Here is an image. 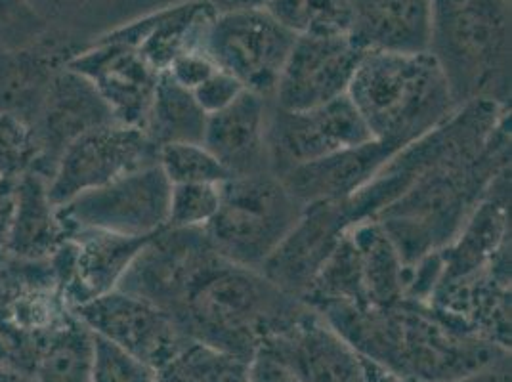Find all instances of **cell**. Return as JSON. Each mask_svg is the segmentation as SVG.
<instances>
[{"label":"cell","instance_id":"6da1fadb","mask_svg":"<svg viewBox=\"0 0 512 382\" xmlns=\"http://www.w3.org/2000/svg\"><path fill=\"white\" fill-rule=\"evenodd\" d=\"M411 180L373 220L407 268L459 235L495 180L511 169V106L476 100L398 151Z\"/></svg>","mask_w":512,"mask_h":382},{"label":"cell","instance_id":"7a4b0ae2","mask_svg":"<svg viewBox=\"0 0 512 382\" xmlns=\"http://www.w3.org/2000/svg\"><path fill=\"white\" fill-rule=\"evenodd\" d=\"M320 316L356 354L379 361L413 382L455 381L511 358V350L457 329L425 302L335 306Z\"/></svg>","mask_w":512,"mask_h":382},{"label":"cell","instance_id":"3957f363","mask_svg":"<svg viewBox=\"0 0 512 382\" xmlns=\"http://www.w3.org/2000/svg\"><path fill=\"white\" fill-rule=\"evenodd\" d=\"M304 310L300 298L260 270L234 264L214 249L167 314L192 342L249 361Z\"/></svg>","mask_w":512,"mask_h":382},{"label":"cell","instance_id":"277c9868","mask_svg":"<svg viewBox=\"0 0 512 382\" xmlns=\"http://www.w3.org/2000/svg\"><path fill=\"white\" fill-rule=\"evenodd\" d=\"M371 138L402 151L459 109L438 60L425 52L367 50L348 88Z\"/></svg>","mask_w":512,"mask_h":382},{"label":"cell","instance_id":"5b68a950","mask_svg":"<svg viewBox=\"0 0 512 382\" xmlns=\"http://www.w3.org/2000/svg\"><path fill=\"white\" fill-rule=\"evenodd\" d=\"M511 0H432L428 52L442 65L457 106H511Z\"/></svg>","mask_w":512,"mask_h":382},{"label":"cell","instance_id":"8992f818","mask_svg":"<svg viewBox=\"0 0 512 382\" xmlns=\"http://www.w3.org/2000/svg\"><path fill=\"white\" fill-rule=\"evenodd\" d=\"M302 209L274 172L234 176L220 184V205L205 232L224 258L262 270L295 228Z\"/></svg>","mask_w":512,"mask_h":382},{"label":"cell","instance_id":"52a82bcc","mask_svg":"<svg viewBox=\"0 0 512 382\" xmlns=\"http://www.w3.org/2000/svg\"><path fill=\"white\" fill-rule=\"evenodd\" d=\"M171 182L159 163L134 170L102 188L86 191L58 207L69 230H94L123 237H151L169 224Z\"/></svg>","mask_w":512,"mask_h":382},{"label":"cell","instance_id":"ba28073f","mask_svg":"<svg viewBox=\"0 0 512 382\" xmlns=\"http://www.w3.org/2000/svg\"><path fill=\"white\" fill-rule=\"evenodd\" d=\"M295 41L266 8L239 10L214 14L203 52L245 90L272 98Z\"/></svg>","mask_w":512,"mask_h":382},{"label":"cell","instance_id":"9c48e42d","mask_svg":"<svg viewBox=\"0 0 512 382\" xmlns=\"http://www.w3.org/2000/svg\"><path fill=\"white\" fill-rule=\"evenodd\" d=\"M159 148L142 128L109 123L77 138L65 149L48 180L54 207H62L86 191L157 163Z\"/></svg>","mask_w":512,"mask_h":382},{"label":"cell","instance_id":"30bf717a","mask_svg":"<svg viewBox=\"0 0 512 382\" xmlns=\"http://www.w3.org/2000/svg\"><path fill=\"white\" fill-rule=\"evenodd\" d=\"M369 140L373 138L348 94L306 111L281 109L274 102L270 107L268 151L276 176Z\"/></svg>","mask_w":512,"mask_h":382},{"label":"cell","instance_id":"8fae6325","mask_svg":"<svg viewBox=\"0 0 512 382\" xmlns=\"http://www.w3.org/2000/svg\"><path fill=\"white\" fill-rule=\"evenodd\" d=\"M73 312L94 335L119 344L155 371L171 365L192 344L167 312L119 289Z\"/></svg>","mask_w":512,"mask_h":382},{"label":"cell","instance_id":"7c38bea8","mask_svg":"<svg viewBox=\"0 0 512 382\" xmlns=\"http://www.w3.org/2000/svg\"><path fill=\"white\" fill-rule=\"evenodd\" d=\"M148 239L69 230L60 249L50 256L56 289L65 306L73 310L115 291Z\"/></svg>","mask_w":512,"mask_h":382},{"label":"cell","instance_id":"4fadbf2b","mask_svg":"<svg viewBox=\"0 0 512 382\" xmlns=\"http://www.w3.org/2000/svg\"><path fill=\"white\" fill-rule=\"evenodd\" d=\"M363 54L350 37L297 39L272 102L281 109L306 111L346 96Z\"/></svg>","mask_w":512,"mask_h":382},{"label":"cell","instance_id":"5bb4252c","mask_svg":"<svg viewBox=\"0 0 512 382\" xmlns=\"http://www.w3.org/2000/svg\"><path fill=\"white\" fill-rule=\"evenodd\" d=\"M65 65L96 88L117 123L144 127L161 73L134 48L98 37Z\"/></svg>","mask_w":512,"mask_h":382},{"label":"cell","instance_id":"9a60e30c","mask_svg":"<svg viewBox=\"0 0 512 382\" xmlns=\"http://www.w3.org/2000/svg\"><path fill=\"white\" fill-rule=\"evenodd\" d=\"M117 123L96 88L83 75L60 67L33 121L41 148L39 174L50 180L62 153L94 128Z\"/></svg>","mask_w":512,"mask_h":382},{"label":"cell","instance_id":"2e32d148","mask_svg":"<svg viewBox=\"0 0 512 382\" xmlns=\"http://www.w3.org/2000/svg\"><path fill=\"white\" fill-rule=\"evenodd\" d=\"M348 228L352 224L342 201L306 205L295 228L260 272L285 293L302 298Z\"/></svg>","mask_w":512,"mask_h":382},{"label":"cell","instance_id":"e0dca14e","mask_svg":"<svg viewBox=\"0 0 512 382\" xmlns=\"http://www.w3.org/2000/svg\"><path fill=\"white\" fill-rule=\"evenodd\" d=\"M260 348L285 361L299 382H362L356 350L310 306Z\"/></svg>","mask_w":512,"mask_h":382},{"label":"cell","instance_id":"ac0fdd59","mask_svg":"<svg viewBox=\"0 0 512 382\" xmlns=\"http://www.w3.org/2000/svg\"><path fill=\"white\" fill-rule=\"evenodd\" d=\"M214 14L205 0H178L100 37L128 44L155 71L163 73L182 54L203 50Z\"/></svg>","mask_w":512,"mask_h":382},{"label":"cell","instance_id":"d6986e66","mask_svg":"<svg viewBox=\"0 0 512 382\" xmlns=\"http://www.w3.org/2000/svg\"><path fill=\"white\" fill-rule=\"evenodd\" d=\"M272 98L251 90L222 111L209 115L203 146L234 176L272 172L268 151V119Z\"/></svg>","mask_w":512,"mask_h":382},{"label":"cell","instance_id":"ffe728a7","mask_svg":"<svg viewBox=\"0 0 512 382\" xmlns=\"http://www.w3.org/2000/svg\"><path fill=\"white\" fill-rule=\"evenodd\" d=\"M396 153L398 149L392 146L369 140L289 170L279 178L302 207L321 201H344L362 190Z\"/></svg>","mask_w":512,"mask_h":382},{"label":"cell","instance_id":"44dd1931","mask_svg":"<svg viewBox=\"0 0 512 382\" xmlns=\"http://www.w3.org/2000/svg\"><path fill=\"white\" fill-rule=\"evenodd\" d=\"M350 39L367 50L425 52L430 44L432 0H352Z\"/></svg>","mask_w":512,"mask_h":382},{"label":"cell","instance_id":"7402d4cb","mask_svg":"<svg viewBox=\"0 0 512 382\" xmlns=\"http://www.w3.org/2000/svg\"><path fill=\"white\" fill-rule=\"evenodd\" d=\"M64 224L58 207L50 201L48 180L39 172H29L18 180L16 209L4 241L8 256L22 260H48L64 243Z\"/></svg>","mask_w":512,"mask_h":382},{"label":"cell","instance_id":"603a6c76","mask_svg":"<svg viewBox=\"0 0 512 382\" xmlns=\"http://www.w3.org/2000/svg\"><path fill=\"white\" fill-rule=\"evenodd\" d=\"M39 44L0 50V111L14 113L31 125L56 71L77 54L69 46L41 50Z\"/></svg>","mask_w":512,"mask_h":382},{"label":"cell","instance_id":"cb8c5ba5","mask_svg":"<svg viewBox=\"0 0 512 382\" xmlns=\"http://www.w3.org/2000/svg\"><path fill=\"white\" fill-rule=\"evenodd\" d=\"M362 270L365 306H392L406 300L409 268L383 226L375 220H363L348 228Z\"/></svg>","mask_w":512,"mask_h":382},{"label":"cell","instance_id":"d4e9b609","mask_svg":"<svg viewBox=\"0 0 512 382\" xmlns=\"http://www.w3.org/2000/svg\"><path fill=\"white\" fill-rule=\"evenodd\" d=\"M207 119L209 115L197 104L192 90L178 85L163 71L142 130L157 148L169 144H201Z\"/></svg>","mask_w":512,"mask_h":382},{"label":"cell","instance_id":"484cf974","mask_svg":"<svg viewBox=\"0 0 512 382\" xmlns=\"http://www.w3.org/2000/svg\"><path fill=\"white\" fill-rule=\"evenodd\" d=\"M94 333L71 310L50 333L33 382H92Z\"/></svg>","mask_w":512,"mask_h":382},{"label":"cell","instance_id":"4316f807","mask_svg":"<svg viewBox=\"0 0 512 382\" xmlns=\"http://www.w3.org/2000/svg\"><path fill=\"white\" fill-rule=\"evenodd\" d=\"M266 10L297 39H342L352 35V0H270Z\"/></svg>","mask_w":512,"mask_h":382},{"label":"cell","instance_id":"83f0119b","mask_svg":"<svg viewBox=\"0 0 512 382\" xmlns=\"http://www.w3.org/2000/svg\"><path fill=\"white\" fill-rule=\"evenodd\" d=\"M157 163L171 186L176 184H224L228 170L203 144H169L159 148Z\"/></svg>","mask_w":512,"mask_h":382},{"label":"cell","instance_id":"f1b7e54d","mask_svg":"<svg viewBox=\"0 0 512 382\" xmlns=\"http://www.w3.org/2000/svg\"><path fill=\"white\" fill-rule=\"evenodd\" d=\"M41 148L35 128L14 113L0 111V176L20 180L29 172H39Z\"/></svg>","mask_w":512,"mask_h":382},{"label":"cell","instance_id":"f546056e","mask_svg":"<svg viewBox=\"0 0 512 382\" xmlns=\"http://www.w3.org/2000/svg\"><path fill=\"white\" fill-rule=\"evenodd\" d=\"M220 205V184L171 186L167 228H205Z\"/></svg>","mask_w":512,"mask_h":382},{"label":"cell","instance_id":"4dcf8cb0","mask_svg":"<svg viewBox=\"0 0 512 382\" xmlns=\"http://www.w3.org/2000/svg\"><path fill=\"white\" fill-rule=\"evenodd\" d=\"M176 360L195 382H251L249 361L205 344L192 342Z\"/></svg>","mask_w":512,"mask_h":382},{"label":"cell","instance_id":"1f68e13d","mask_svg":"<svg viewBox=\"0 0 512 382\" xmlns=\"http://www.w3.org/2000/svg\"><path fill=\"white\" fill-rule=\"evenodd\" d=\"M157 371L119 344L94 335L92 382H155Z\"/></svg>","mask_w":512,"mask_h":382},{"label":"cell","instance_id":"d6a6232c","mask_svg":"<svg viewBox=\"0 0 512 382\" xmlns=\"http://www.w3.org/2000/svg\"><path fill=\"white\" fill-rule=\"evenodd\" d=\"M50 333L27 331L0 316V367L31 377Z\"/></svg>","mask_w":512,"mask_h":382},{"label":"cell","instance_id":"836d02e7","mask_svg":"<svg viewBox=\"0 0 512 382\" xmlns=\"http://www.w3.org/2000/svg\"><path fill=\"white\" fill-rule=\"evenodd\" d=\"M43 33V22L27 0H0V50L33 46Z\"/></svg>","mask_w":512,"mask_h":382},{"label":"cell","instance_id":"e575fe53","mask_svg":"<svg viewBox=\"0 0 512 382\" xmlns=\"http://www.w3.org/2000/svg\"><path fill=\"white\" fill-rule=\"evenodd\" d=\"M192 92L201 109L207 115H213L230 106L235 98L241 96V92H245V88L239 85L232 75L216 69L205 83H201Z\"/></svg>","mask_w":512,"mask_h":382},{"label":"cell","instance_id":"d590c367","mask_svg":"<svg viewBox=\"0 0 512 382\" xmlns=\"http://www.w3.org/2000/svg\"><path fill=\"white\" fill-rule=\"evenodd\" d=\"M214 71H216V65L203 50H192L176 58L165 73H169L178 85L188 90H195L201 83H205Z\"/></svg>","mask_w":512,"mask_h":382},{"label":"cell","instance_id":"8d00e7d4","mask_svg":"<svg viewBox=\"0 0 512 382\" xmlns=\"http://www.w3.org/2000/svg\"><path fill=\"white\" fill-rule=\"evenodd\" d=\"M249 377L251 382H299L285 361L264 348H258L249 360Z\"/></svg>","mask_w":512,"mask_h":382},{"label":"cell","instance_id":"74e56055","mask_svg":"<svg viewBox=\"0 0 512 382\" xmlns=\"http://www.w3.org/2000/svg\"><path fill=\"white\" fill-rule=\"evenodd\" d=\"M16 186L18 180L0 176V245H4L16 209Z\"/></svg>","mask_w":512,"mask_h":382},{"label":"cell","instance_id":"f35d334b","mask_svg":"<svg viewBox=\"0 0 512 382\" xmlns=\"http://www.w3.org/2000/svg\"><path fill=\"white\" fill-rule=\"evenodd\" d=\"M360 367H362V382H413L404 375H400L398 371L365 356H360Z\"/></svg>","mask_w":512,"mask_h":382},{"label":"cell","instance_id":"ab89813d","mask_svg":"<svg viewBox=\"0 0 512 382\" xmlns=\"http://www.w3.org/2000/svg\"><path fill=\"white\" fill-rule=\"evenodd\" d=\"M449 382H511V360L493 363V365L486 367V369H480V371H476L472 375Z\"/></svg>","mask_w":512,"mask_h":382},{"label":"cell","instance_id":"60d3db41","mask_svg":"<svg viewBox=\"0 0 512 382\" xmlns=\"http://www.w3.org/2000/svg\"><path fill=\"white\" fill-rule=\"evenodd\" d=\"M216 14L239 12V10H260L266 8L270 0H205Z\"/></svg>","mask_w":512,"mask_h":382},{"label":"cell","instance_id":"b9f144b4","mask_svg":"<svg viewBox=\"0 0 512 382\" xmlns=\"http://www.w3.org/2000/svg\"><path fill=\"white\" fill-rule=\"evenodd\" d=\"M155 382H195V379L178 363V360H174L171 365L157 371Z\"/></svg>","mask_w":512,"mask_h":382},{"label":"cell","instance_id":"7bdbcfd3","mask_svg":"<svg viewBox=\"0 0 512 382\" xmlns=\"http://www.w3.org/2000/svg\"><path fill=\"white\" fill-rule=\"evenodd\" d=\"M0 382H33L29 375H22V373H14L8 369L0 367Z\"/></svg>","mask_w":512,"mask_h":382},{"label":"cell","instance_id":"ee69618b","mask_svg":"<svg viewBox=\"0 0 512 382\" xmlns=\"http://www.w3.org/2000/svg\"><path fill=\"white\" fill-rule=\"evenodd\" d=\"M6 256H8V253H6V249H4V245H0V266L4 264V260H6Z\"/></svg>","mask_w":512,"mask_h":382}]
</instances>
